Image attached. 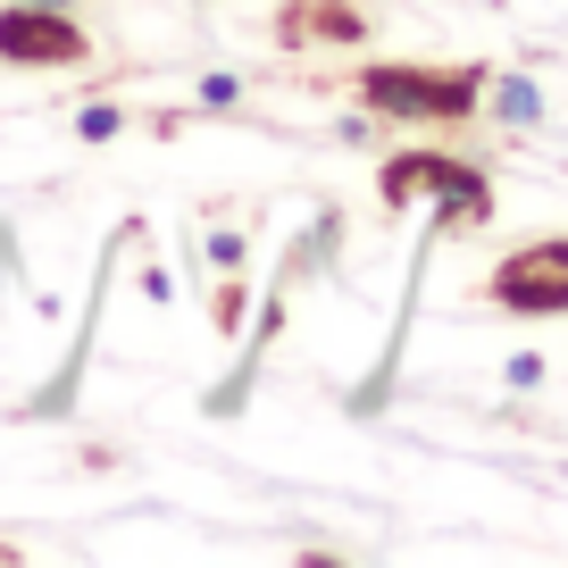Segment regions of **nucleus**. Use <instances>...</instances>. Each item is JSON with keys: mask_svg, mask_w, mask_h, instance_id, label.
<instances>
[{"mask_svg": "<svg viewBox=\"0 0 568 568\" xmlns=\"http://www.w3.org/2000/svg\"><path fill=\"white\" fill-rule=\"evenodd\" d=\"M125 134V118L109 101H92V109H75V142H118Z\"/></svg>", "mask_w": 568, "mask_h": 568, "instance_id": "8", "label": "nucleus"}, {"mask_svg": "<svg viewBox=\"0 0 568 568\" xmlns=\"http://www.w3.org/2000/svg\"><path fill=\"white\" fill-rule=\"evenodd\" d=\"M0 560H18V544H9V535H0Z\"/></svg>", "mask_w": 568, "mask_h": 568, "instance_id": "13", "label": "nucleus"}, {"mask_svg": "<svg viewBox=\"0 0 568 568\" xmlns=\"http://www.w3.org/2000/svg\"><path fill=\"white\" fill-rule=\"evenodd\" d=\"M510 385H518V393L544 385V352H518V359H510Z\"/></svg>", "mask_w": 568, "mask_h": 568, "instance_id": "12", "label": "nucleus"}, {"mask_svg": "<svg viewBox=\"0 0 568 568\" xmlns=\"http://www.w3.org/2000/svg\"><path fill=\"white\" fill-rule=\"evenodd\" d=\"M452 176H460V151H385L376 160V201H385V217H409L444 193Z\"/></svg>", "mask_w": 568, "mask_h": 568, "instance_id": "5", "label": "nucleus"}, {"mask_svg": "<svg viewBox=\"0 0 568 568\" xmlns=\"http://www.w3.org/2000/svg\"><path fill=\"white\" fill-rule=\"evenodd\" d=\"M485 92H494V109H501L510 125H535V118H544V92H535L527 75H510V84H485Z\"/></svg>", "mask_w": 568, "mask_h": 568, "instance_id": "6", "label": "nucleus"}, {"mask_svg": "<svg viewBox=\"0 0 568 568\" xmlns=\"http://www.w3.org/2000/svg\"><path fill=\"white\" fill-rule=\"evenodd\" d=\"M485 302L510 310V318H568V234H535L510 260H494Z\"/></svg>", "mask_w": 568, "mask_h": 568, "instance_id": "2", "label": "nucleus"}, {"mask_svg": "<svg viewBox=\"0 0 568 568\" xmlns=\"http://www.w3.org/2000/svg\"><path fill=\"white\" fill-rule=\"evenodd\" d=\"M134 234H142V226H134V217H125V226H118V234H109V243H101V260H92V293H84V326H75V352H68V359H59V368H51V385H42L34 402L18 409V418H68V409H75V393H84V368H92V326H101L109 276H118V251L134 243Z\"/></svg>", "mask_w": 568, "mask_h": 568, "instance_id": "4", "label": "nucleus"}, {"mask_svg": "<svg viewBox=\"0 0 568 568\" xmlns=\"http://www.w3.org/2000/svg\"><path fill=\"white\" fill-rule=\"evenodd\" d=\"M34 9H75V0H34Z\"/></svg>", "mask_w": 568, "mask_h": 568, "instance_id": "14", "label": "nucleus"}, {"mask_svg": "<svg viewBox=\"0 0 568 568\" xmlns=\"http://www.w3.org/2000/svg\"><path fill=\"white\" fill-rule=\"evenodd\" d=\"M234 92H243L234 75H201V109H234Z\"/></svg>", "mask_w": 568, "mask_h": 568, "instance_id": "11", "label": "nucleus"}, {"mask_svg": "<svg viewBox=\"0 0 568 568\" xmlns=\"http://www.w3.org/2000/svg\"><path fill=\"white\" fill-rule=\"evenodd\" d=\"M210 318H217V335H234V326H243V284H234V276H226V293H217Z\"/></svg>", "mask_w": 568, "mask_h": 568, "instance_id": "10", "label": "nucleus"}, {"mask_svg": "<svg viewBox=\"0 0 568 568\" xmlns=\"http://www.w3.org/2000/svg\"><path fill=\"white\" fill-rule=\"evenodd\" d=\"M485 68H435V59H368L359 68V109L376 125H460L485 101Z\"/></svg>", "mask_w": 568, "mask_h": 568, "instance_id": "1", "label": "nucleus"}, {"mask_svg": "<svg viewBox=\"0 0 568 568\" xmlns=\"http://www.w3.org/2000/svg\"><path fill=\"white\" fill-rule=\"evenodd\" d=\"M318 34L352 42V34H359V18H352V9H343V0H326V9H318ZM284 42H310V18H293V26H284Z\"/></svg>", "mask_w": 568, "mask_h": 568, "instance_id": "7", "label": "nucleus"}, {"mask_svg": "<svg viewBox=\"0 0 568 568\" xmlns=\"http://www.w3.org/2000/svg\"><path fill=\"white\" fill-rule=\"evenodd\" d=\"M243 251H251L243 226H217V234H210V267H217V276H243Z\"/></svg>", "mask_w": 568, "mask_h": 568, "instance_id": "9", "label": "nucleus"}, {"mask_svg": "<svg viewBox=\"0 0 568 568\" xmlns=\"http://www.w3.org/2000/svg\"><path fill=\"white\" fill-rule=\"evenodd\" d=\"M0 59H9V68H34V75L84 68V59H92V34H84V18H75V9L0 0Z\"/></svg>", "mask_w": 568, "mask_h": 568, "instance_id": "3", "label": "nucleus"}]
</instances>
